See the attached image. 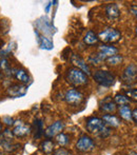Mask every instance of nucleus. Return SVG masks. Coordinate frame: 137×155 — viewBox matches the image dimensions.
<instances>
[{
    "instance_id": "1",
    "label": "nucleus",
    "mask_w": 137,
    "mask_h": 155,
    "mask_svg": "<svg viewBox=\"0 0 137 155\" xmlns=\"http://www.w3.org/2000/svg\"><path fill=\"white\" fill-rule=\"evenodd\" d=\"M86 130L95 136L106 137L110 134V128L106 127L101 118L90 117L86 119Z\"/></svg>"
},
{
    "instance_id": "2",
    "label": "nucleus",
    "mask_w": 137,
    "mask_h": 155,
    "mask_svg": "<svg viewBox=\"0 0 137 155\" xmlns=\"http://www.w3.org/2000/svg\"><path fill=\"white\" fill-rule=\"evenodd\" d=\"M66 79L69 84H73L75 87L86 86L89 81V78L84 72L81 70L76 69V68H71L68 70L66 75Z\"/></svg>"
},
{
    "instance_id": "3",
    "label": "nucleus",
    "mask_w": 137,
    "mask_h": 155,
    "mask_svg": "<svg viewBox=\"0 0 137 155\" xmlns=\"http://www.w3.org/2000/svg\"><path fill=\"white\" fill-rule=\"evenodd\" d=\"M93 78L103 87H111L115 84V76L109 71H96L93 74Z\"/></svg>"
},
{
    "instance_id": "4",
    "label": "nucleus",
    "mask_w": 137,
    "mask_h": 155,
    "mask_svg": "<svg viewBox=\"0 0 137 155\" xmlns=\"http://www.w3.org/2000/svg\"><path fill=\"white\" fill-rule=\"evenodd\" d=\"M99 39L106 43H113L119 41L121 38V34L117 30L113 29V28H108V29L103 30V32L99 33Z\"/></svg>"
},
{
    "instance_id": "5",
    "label": "nucleus",
    "mask_w": 137,
    "mask_h": 155,
    "mask_svg": "<svg viewBox=\"0 0 137 155\" xmlns=\"http://www.w3.org/2000/svg\"><path fill=\"white\" fill-rule=\"evenodd\" d=\"M94 148H95L94 140L90 136H86V135H83V136L80 137L78 139L77 143H76V149L79 152H83V153L93 151Z\"/></svg>"
},
{
    "instance_id": "6",
    "label": "nucleus",
    "mask_w": 137,
    "mask_h": 155,
    "mask_svg": "<svg viewBox=\"0 0 137 155\" xmlns=\"http://www.w3.org/2000/svg\"><path fill=\"white\" fill-rule=\"evenodd\" d=\"M64 99H66L67 104H70V106H78L83 100V95L75 89H70L66 92Z\"/></svg>"
},
{
    "instance_id": "7",
    "label": "nucleus",
    "mask_w": 137,
    "mask_h": 155,
    "mask_svg": "<svg viewBox=\"0 0 137 155\" xmlns=\"http://www.w3.org/2000/svg\"><path fill=\"white\" fill-rule=\"evenodd\" d=\"M64 129V123L61 120H57L55 123H53L51 126H49L47 128V130L44 131V135L49 138H52L54 136H57L58 134L61 133V131Z\"/></svg>"
},
{
    "instance_id": "8",
    "label": "nucleus",
    "mask_w": 137,
    "mask_h": 155,
    "mask_svg": "<svg viewBox=\"0 0 137 155\" xmlns=\"http://www.w3.org/2000/svg\"><path fill=\"white\" fill-rule=\"evenodd\" d=\"M32 132V129L29 124L20 121L13 130V134L17 137H25Z\"/></svg>"
},
{
    "instance_id": "9",
    "label": "nucleus",
    "mask_w": 137,
    "mask_h": 155,
    "mask_svg": "<svg viewBox=\"0 0 137 155\" xmlns=\"http://www.w3.org/2000/svg\"><path fill=\"white\" fill-rule=\"evenodd\" d=\"M137 76V67L135 64H130L123 72V80L126 82H131L135 80Z\"/></svg>"
},
{
    "instance_id": "10",
    "label": "nucleus",
    "mask_w": 137,
    "mask_h": 155,
    "mask_svg": "<svg viewBox=\"0 0 137 155\" xmlns=\"http://www.w3.org/2000/svg\"><path fill=\"white\" fill-rule=\"evenodd\" d=\"M103 121L106 127H110V128H118L120 126V120L117 116L112 114H104L103 116Z\"/></svg>"
},
{
    "instance_id": "11",
    "label": "nucleus",
    "mask_w": 137,
    "mask_h": 155,
    "mask_svg": "<svg viewBox=\"0 0 137 155\" xmlns=\"http://www.w3.org/2000/svg\"><path fill=\"white\" fill-rule=\"evenodd\" d=\"M100 109L101 111H103L104 113H108V114L114 113L116 111V104L114 102V100H112L110 97H108L101 101Z\"/></svg>"
},
{
    "instance_id": "12",
    "label": "nucleus",
    "mask_w": 137,
    "mask_h": 155,
    "mask_svg": "<svg viewBox=\"0 0 137 155\" xmlns=\"http://www.w3.org/2000/svg\"><path fill=\"white\" fill-rule=\"evenodd\" d=\"M28 89L27 87L21 86V84H15V86L11 87L8 90V95L13 96V97H20V96H23L25 93H27Z\"/></svg>"
},
{
    "instance_id": "13",
    "label": "nucleus",
    "mask_w": 137,
    "mask_h": 155,
    "mask_svg": "<svg viewBox=\"0 0 137 155\" xmlns=\"http://www.w3.org/2000/svg\"><path fill=\"white\" fill-rule=\"evenodd\" d=\"M106 13L110 19H116L120 15V10H119L118 5L116 3H110L106 5Z\"/></svg>"
},
{
    "instance_id": "14",
    "label": "nucleus",
    "mask_w": 137,
    "mask_h": 155,
    "mask_svg": "<svg viewBox=\"0 0 137 155\" xmlns=\"http://www.w3.org/2000/svg\"><path fill=\"white\" fill-rule=\"evenodd\" d=\"M72 62H73L75 65H77V67H79L80 69H81V71L84 72L86 74H88V75L91 74V70H90V68H89V65L86 64V63L84 62V60L81 59L78 55H75V54H74V55L72 56Z\"/></svg>"
},
{
    "instance_id": "15",
    "label": "nucleus",
    "mask_w": 137,
    "mask_h": 155,
    "mask_svg": "<svg viewBox=\"0 0 137 155\" xmlns=\"http://www.w3.org/2000/svg\"><path fill=\"white\" fill-rule=\"evenodd\" d=\"M99 53L103 54L104 57L109 58L111 56H114L118 53V50L115 47H112V45H103L99 47Z\"/></svg>"
},
{
    "instance_id": "16",
    "label": "nucleus",
    "mask_w": 137,
    "mask_h": 155,
    "mask_svg": "<svg viewBox=\"0 0 137 155\" xmlns=\"http://www.w3.org/2000/svg\"><path fill=\"white\" fill-rule=\"evenodd\" d=\"M14 76L16 79H18L20 82H22V84H28V82H30V76L29 74L27 73V72L24 71V70L22 69H16L14 70Z\"/></svg>"
},
{
    "instance_id": "17",
    "label": "nucleus",
    "mask_w": 137,
    "mask_h": 155,
    "mask_svg": "<svg viewBox=\"0 0 137 155\" xmlns=\"http://www.w3.org/2000/svg\"><path fill=\"white\" fill-rule=\"evenodd\" d=\"M118 113L120 115V117L122 119L127 121H132L133 120V115H132V111L131 109L129 108V106H122L119 107Z\"/></svg>"
},
{
    "instance_id": "18",
    "label": "nucleus",
    "mask_w": 137,
    "mask_h": 155,
    "mask_svg": "<svg viewBox=\"0 0 137 155\" xmlns=\"http://www.w3.org/2000/svg\"><path fill=\"white\" fill-rule=\"evenodd\" d=\"M98 39L99 38H97V36L92 31H89L86 34V36H84L83 41H84V43H86V45H96V43L98 42Z\"/></svg>"
},
{
    "instance_id": "19",
    "label": "nucleus",
    "mask_w": 137,
    "mask_h": 155,
    "mask_svg": "<svg viewBox=\"0 0 137 155\" xmlns=\"http://www.w3.org/2000/svg\"><path fill=\"white\" fill-rule=\"evenodd\" d=\"M40 148H41V150H42V152H44L45 154L52 153V152H53V150H54L53 140H51V139H47V140L42 141Z\"/></svg>"
},
{
    "instance_id": "20",
    "label": "nucleus",
    "mask_w": 137,
    "mask_h": 155,
    "mask_svg": "<svg viewBox=\"0 0 137 155\" xmlns=\"http://www.w3.org/2000/svg\"><path fill=\"white\" fill-rule=\"evenodd\" d=\"M114 102L116 104H118L119 107H122V106H128L130 102L129 98L127 97L126 95H122V94H116L114 97Z\"/></svg>"
},
{
    "instance_id": "21",
    "label": "nucleus",
    "mask_w": 137,
    "mask_h": 155,
    "mask_svg": "<svg viewBox=\"0 0 137 155\" xmlns=\"http://www.w3.org/2000/svg\"><path fill=\"white\" fill-rule=\"evenodd\" d=\"M56 141H57V143L60 147H66L70 143V137L68 134L61 132L60 134H58L57 136H56Z\"/></svg>"
},
{
    "instance_id": "22",
    "label": "nucleus",
    "mask_w": 137,
    "mask_h": 155,
    "mask_svg": "<svg viewBox=\"0 0 137 155\" xmlns=\"http://www.w3.org/2000/svg\"><path fill=\"white\" fill-rule=\"evenodd\" d=\"M106 62L108 63L109 65H113V67H115V65H118V64H120V63L122 62V56L116 54V55L111 56V57L106 58Z\"/></svg>"
},
{
    "instance_id": "23",
    "label": "nucleus",
    "mask_w": 137,
    "mask_h": 155,
    "mask_svg": "<svg viewBox=\"0 0 137 155\" xmlns=\"http://www.w3.org/2000/svg\"><path fill=\"white\" fill-rule=\"evenodd\" d=\"M39 45H40L41 49L44 50H52L54 48V45L49 38L45 37H39Z\"/></svg>"
},
{
    "instance_id": "24",
    "label": "nucleus",
    "mask_w": 137,
    "mask_h": 155,
    "mask_svg": "<svg viewBox=\"0 0 137 155\" xmlns=\"http://www.w3.org/2000/svg\"><path fill=\"white\" fill-rule=\"evenodd\" d=\"M34 127H35V132H36V134H35V137H40L41 134H42V121L40 120V119H35L34 121Z\"/></svg>"
},
{
    "instance_id": "25",
    "label": "nucleus",
    "mask_w": 137,
    "mask_h": 155,
    "mask_svg": "<svg viewBox=\"0 0 137 155\" xmlns=\"http://www.w3.org/2000/svg\"><path fill=\"white\" fill-rule=\"evenodd\" d=\"M127 97L133 99L134 101H137V89H132V90L127 91Z\"/></svg>"
},
{
    "instance_id": "26",
    "label": "nucleus",
    "mask_w": 137,
    "mask_h": 155,
    "mask_svg": "<svg viewBox=\"0 0 137 155\" xmlns=\"http://www.w3.org/2000/svg\"><path fill=\"white\" fill-rule=\"evenodd\" d=\"M0 68H1L2 71H4V72L10 71V65H8V62L5 58H2V59L0 60Z\"/></svg>"
},
{
    "instance_id": "27",
    "label": "nucleus",
    "mask_w": 137,
    "mask_h": 155,
    "mask_svg": "<svg viewBox=\"0 0 137 155\" xmlns=\"http://www.w3.org/2000/svg\"><path fill=\"white\" fill-rule=\"evenodd\" d=\"M54 155H72V154L69 150L64 149V148H60V149L56 150V151L54 152Z\"/></svg>"
},
{
    "instance_id": "28",
    "label": "nucleus",
    "mask_w": 137,
    "mask_h": 155,
    "mask_svg": "<svg viewBox=\"0 0 137 155\" xmlns=\"http://www.w3.org/2000/svg\"><path fill=\"white\" fill-rule=\"evenodd\" d=\"M3 123H5L8 126H12V124H14V120H13V118H11V117H3Z\"/></svg>"
},
{
    "instance_id": "29",
    "label": "nucleus",
    "mask_w": 137,
    "mask_h": 155,
    "mask_svg": "<svg viewBox=\"0 0 137 155\" xmlns=\"http://www.w3.org/2000/svg\"><path fill=\"white\" fill-rule=\"evenodd\" d=\"M131 12L133 13V15L137 18V5H133L131 6Z\"/></svg>"
},
{
    "instance_id": "30",
    "label": "nucleus",
    "mask_w": 137,
    "mask_h": 155,
    "mask_svg": "<svg viewBox=\"0 0 137 155\" xmlns=\"http://www.w3.org/2000/svg\"><path fill=\"white\" fill-rule=\"evenodd\" d=\"M132 115H133V120L137 124V109L132 111Z\"/></svg>"
},
{
    "instance_id": "31",
    "label": "nucleus",
    "mask_w": 137,
    "mask_h": 155,
    "mask_svg": "<svg viewBox=\"0 0 137 155\" xmlns=\"http://www.w3.org/2000/svg\"><path fill=\"white\" fill-rule=\"evenodd\" d=\"M51 5H52V2H50V3L47 5V8H45V11H47V12H49V10H50V6H51Z\"/></svg>"
},
{
    "instance_id": "32",
    "label": "nucleus",
    "mask_w": 137,
    "mask_h": 155,
    "mask_svg": "<svg viewBox=\"0 0 137 155\" xmlns=\"http://www.w3.org/2000/svg\"><path fill=\"white\" fill-rule=\"evenodd\" d=\"M1 129H2V126H1V124H0V132H1Z\"/></svg>"
},
{
    "instance_id": "33",
    "label": "nucleus",
    "mask_w": 137,
    "mask_h": 155,
    "mask_svg": "<svg viewBox=\"0 0 137 155\" xmlns=\"http://www.w3.org/2000/svg\"><path fill=\"white\" fill-rule=\"evenodd\" d=\"M135 32H136V34H137V27H136V29H135Z\"/></svg>"
}]
</instances>
